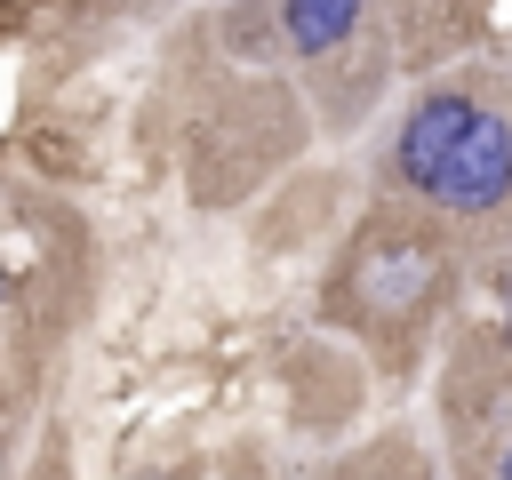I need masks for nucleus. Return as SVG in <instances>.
I'll return each instance as SVG.
<instances>
[{
    "instance_id": "39448f33",
    "label": "nucleus",
    "mask_w": 512,
    "mask_h": 480,
    "mask_svg": "<svg viewBox=\"0 0 512 480\" xmlns=\"http://www.w3.org/2000/svg\"><path fill=\"white\" fill-rule=\"evenodd\" d=\"M504 480H512V456H504Z\"/></svg>"
},
{
    "instance_id": "423d86ee",
    "label": "nucleus",
    "mask_w": 512,
    "mask_h": 480,
    "mask_svg": "<svg viewBox=\"0 0 512 480\" xmlns=\"http://www.w3.org/2000/svg\"><path fill=\"white\" fill-rule=\"evenodd\" d=\"M0 296H8V280H0Z\"/></svg>"
},
{
    "instance_id": "7ed1b4c3",
    "label": "nucleus",
    "mask_w": 512,
    "mask_h": 480,
    "mask_svg": "<svg viewBox=\"0 0 512 480\" xmlns=\"http://www.w3.org/2000/svg\"><path fill=\"white\" fill-rule=\"evenodd\" d=\"M360 8L368 0H288V48H304V56H320V48H336L352 24H360Z\"/></svg>"
},
{
    "instance_id": "f257e3e1",
    "label": "nucleus",
    "mask_w": 512,
    "mask_h": 480,
    "mask_svg": "<svg viewBox=\"0 0 512 480\" xmlns=\"http://www.w3.org/2000/svg\"><path fill=\"white\" fill-rule=\"evenodd\" d=\"M504 192H512V120L480 104V112H472V128H464V144L448 152V168H440L432 200H448V208L480 216V208H496Z\"/></svg>"
},
{
    "instance_id": "f03ea898",
    "label": "nucleus",
    "mask_w": 512,
    "mask_h": 480,
    "mask_svg": "<svg viewBox=\"0 0 512 480\" xmlns=\"http://www.w3.org/2000/svg\"><path fill=\"white\" fill-rule=\"evenodd\" d=\"M472 112H480L472 96H424V104L408 112V128H400V176H408L416 192L440 184V168H448V152L464 144Z\"/></svg>"
},
{
    "instance_id": "20e7f679",
    "label": "nucleus",
    "mask_w": 512,
    "mask_h": 480,
    "mask_svg": "<svg viewBox=\"0 0 512 480\" xmlns=\"http://www.w3.org/2000/svg\"><path fill=\"white\" fill-rule=\"evenodd\" d=\"M424 272H432V264H424V256H392V264H384V272H376V296H384V304H400V296H408V288H424Z\"/></svg>"
}]
</instances>
